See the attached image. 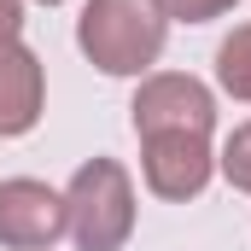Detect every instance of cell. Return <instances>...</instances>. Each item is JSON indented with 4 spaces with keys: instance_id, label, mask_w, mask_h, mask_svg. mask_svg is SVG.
I'll return each instance as SVG.
<instances>
[{
    "instance_id": "1",
    "label": "cell",
    "mask_w": 251,
    "mask_h": 251,
    "mask_svg": "<svg viewBox=\"0 0 251 251\" xmlns=\"http://www.w3.org/2000/svg\"><path fill=\"white\" fill-rule=\"evenodd\" d=\"M170 12L164 0H82L76 12V47L100 76L140 82L152 76L170 47Z\"/></svg>"
},
{
    "instance_id": "2",
    "label": "cell",
    "mask_w": 251,
    "mask_h": 251,
    "mask_svg": "<svg viewBox=\"0 0 251 251\" xmlns=\"http://www.w3.org/2000/svg\"><path fill=\"white\" fill-rule=\"evenodd\" d=\"M134 216H140V199H134V176H128L117 158H82L64 181V222L76 240V251H123L134 240Z\"/></svg>"
},
{
    "instance_id": "3",
    "label": "cell",
    "mask_w": 251,
    "mask_h": 251,
    "mask_svg": "<svg viewBox=\"0 0 251 251\" xmlns=\"http://www.w3.org/2000/svg\"><path fill=\"white\" fill-rule=\"evenodd\" d=\"M134 134H216V88L187 70H152L134 82L128 100Z\"/></svg>"
},
{
    "instance_id": "4",
    "label": "cell",
    "mask_w": 251,
    "mask_h": 251,
    "mask_svg": "<svg viewBox=\"0 0 251 251\" xmlns=\"http://www.w3.org/2000/svg\"><path fill=\"white\" fill-rule=\"evenodd\" d=\"M140 181L164 204H187L216 181L210 134H146L140 140Z\"/></svg>"
},
{
    "instance_id": "5",
    "label": "cell",
    "mask_w": 251,
    "mask_h": 251,
    "mask_svg": "<svg viewBox=\"0 0 251 251\" xmlns=\"http://www.w3.org/2000/svg\"><path fill=\"white\" fill-rule=\"evenodd\" d=\"M64 234V187H47L35 176L0 181V251H53Z\"/></svg>"
},
{
    "instance_id": "6",
    "label": "cell",
    "mask_w": 251,
    "mask_h": 251,
    "mask_svg": "<svg viewBox=\"0 0 251 251\" xmlns=\"http://www.w3.org/2000/svg\"><path fill=\"white\" fill-rule=\"evenodd\" d=\"M47 117V64L24 35H0V140H24Z\"/></svg>"
},
{
    "instance_id": "7",
    "label": "cell",
    "mask_w": 251,
    "mask_h": 251,
    "mask_svg": "<svg viewBox=\"0 0 251 251\" xmlns=\"http://www.w3.org/2000/svg\"><path fill=\"white\" fill-rule=\"evenodd\" d=\"M216 94L234 105H251V24H234L216 47Z\"/></svg>"
},
{
    "instance_id": "8",
    "label": "cell",
    "mask_w": 251,
    "mask_h": 251,
    "mask_svg": "<svg viewBox=\"0 0 251 251\" xmlns=\"http://www.w3.org/2000/svg\"><path fill=\"white\" fill-rule=\"evenodd\" d=\"M216 176H222L234 193H251V117L234 123V134L222 140V152H216Z\"/></svg>"
},
{
    "instance_id": "9",
    "label": "cell",
    "mask_w": 251,
    "mask_h": 251,
    "mask_svg": "<svg viewBox=\"0 0 251 251\" xmlns=\"http://www.w3.org/2000/svg\"><path fill=\"white\" fill-rule=\"evenodd\" d=\"M240 0H164V12H170V24H216V18H228Z\"/></svg>"
},
{
    "instance_id": "10",
    "label": "cell",
    "mask_w": 251,
    "mask_h": 251,
    "mask_svg": "<svg viewBox=\"0 0 251 251\" xmlns=\"http://www.w3.org/2000/svg\"><path fill=\"white\" fill-rule=\"evenodd\" d=\"M0 35H24V0H0Z\"/></svg>"
},
{
    "instance_id": "11",
    "label": "cell",
    "mask_w": 251,
    "mask_h": 251,
    "mask_svg": "<svg viewBox=\"0 0 251 251\" xmlns=\"http://www.w3.org/2000/svg\"><path fill=\"white\" fill-rule=\"evenodd\" d=\"M35 6H64V0H35Z\"/></svg>"
}]
</instances>
